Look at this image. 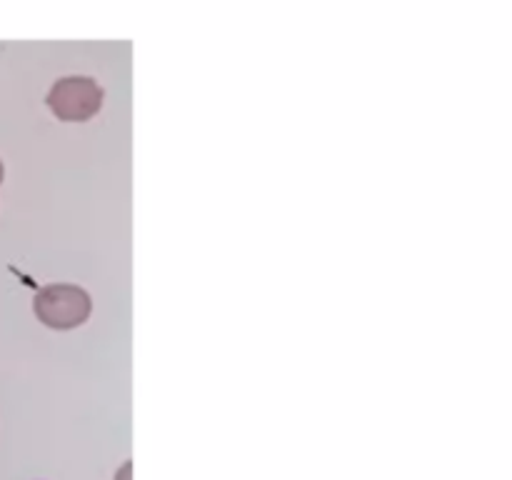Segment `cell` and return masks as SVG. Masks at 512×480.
I'll return each instance as SVG.
<instances>
[{"label":"cell","mask_w":512,"mask_h":480,"mask_svg":"<svg viewBox=\"0 0 512 480\" xmlns=\"http://www.w3.org/2000/svg\"><path fill=\"white\" fill-rule=\"evenodd\" d=\"M33 308L40 323L48 325V328L70 330L78 328V325H83L88 320L93 303H90V295L80 285L53 283L45 285L35 295Z\"/></svg>","instance_id":"1"},{"label":"cell","mask_w":512,"mask_h":480,"mask_svg":"<svg viewBox=\"0 0 512 480\" xmlns=\"http://www.w3.org/2000/svg\"><path fill=\"white\" fill-rule=\"evenodd\" d=\"M103 105V88L85 75L60 78L48 93V108L65 123H83Z\"/></svg>","instance_id":"2"},{"label":"cell","mask_w":512,"mask_h":480,"mask_svg":"<svg viewBox=\"0 0 512 480\" xmlns=\"http://www.w3.org/2000/svg\"><path fill=\"white\" fill-rule=\"evenodd\" d=\"M130 470H133V465H130V463H125V465H123V468H120V470H118V480H128Z\"/></svg>","instance_id":"3"},{"label":"cell","mask_w":512,"mask_h":480,"mask_svg":"<svg viewBox=\"0 0 512 480\" xmlns=\"http://www.w3.org/2000/svg\"><path fill=\"white\" fill-rule=\"evenodd\" d=\"M0 183H3V165H0Z\"/></svg>","instance_id":"4"}]
</instances>
